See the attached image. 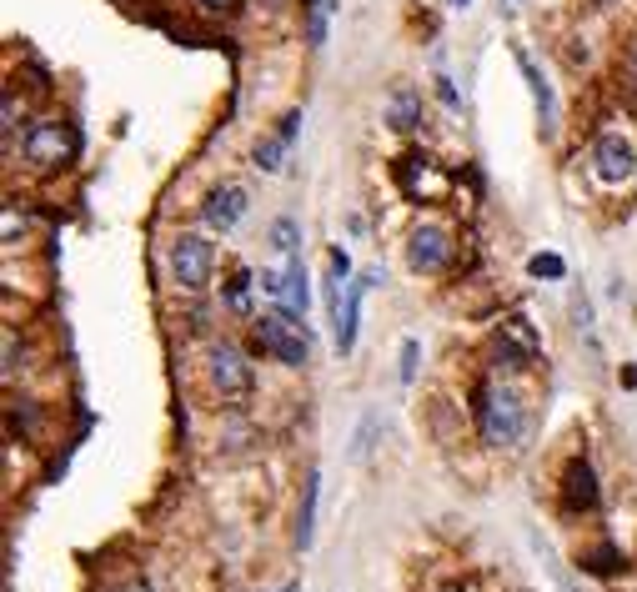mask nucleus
<instances>
[{
    "label": "nucleus",
    "mask_w": 637,
    "mask_h": 592,
    "mask_svg": "<svg viewBox=\"0 0 637 592\" xmlns=\"http://www.w3.org/2000/svg\"><path fill=\"white\" fill-rule=\"evenodd\" d=\"M537 357H542V332L522 312H507L497 322V332H492V367L502 377H522Z\"/></svg>",
    "instance_id": "obj_5"
},
{
    "label": "nucleus",
    "mask_w": 637,
    "mask_h": 592,
    "mask_svg": "<svg viewBox=\"0 0 637 592\" xmlns=\"http://www.w3.org/2000/svg\"><path fill=\"white\" fill-rule=\"evenodd\" d=\"M81 141H76V126L66 116H36L26 131H21V156L31 171H66L76 161Z\"/></svg>",
    "instance_id": "obj_3"
},
{
    "label": "nucleus",
    "mask_w": 637,
    "mask_h": 592,
    "mask_svg": "<svg viewBox=\"0 0 637 592\" xmlns=\"http://www.w3.org/2000/svg\"><path fill=\"white\" fill-rule=\"evenodd\" d=\"M251 347H256L261 357L281 362V367H306V362H311V337H306V327L291 322V317H281V312H266V317L251 322Z\"/></svg>",
    "instance_id": "obj_6"
},
{
    "label": "nucleus",
    "mask_w": 637,
    "mask_h": 592,
    "mask_svg": "<svg viewBox=\"0 0 637 592\" xmlns=\"http://www.w3.org/2000/svg\"><path fill=\"white\" fill-rule=\"evenodd\" d=\"M166 271H171V281H176L186 296H196V291H206L211 276H216V246H211L201 231H176V236H171V251H166Z\"/></svg>",
    "instance_id": "obj_4"
},
{
    "label": "nucleus",
    "mask_w": 637,
    "mask_h": 592,
    "mask_svg": "<svg viewBox=\"0 0 637 592\" xmlns=\"http://www.w3.org/2000/svg\"><path fill=\"white\" fill-rule=\"evenodd\" d=\"M527 271H532L537 281H562V276H567V261H562L557 251H537V256L527 261Z\"/></svg>",
    "instance_id": "obj_27"
},
{
    "label": "nucleus",
    "mask_w": 637,
    "mask_h": 592,
    "mask_svg": "<svg viewBox=\"0 0 637 592\" xmlns=\"http://www.w3.org/2000/svg\"><path fill=\"white\" fill-rule=\"evenodd\" d=\"M332 11H337V0H301V36H306V51H322V46H327Z\"/></svg>",
    "instance_id": "obj_18"
},
{
    "label": "nucleus",
    "mask_w": 637,
    "mask_h": 592,
    "mask_svg": "<svg viewBox=\"0 0 637 592\" xmlns=\"http://www.w3.org/2000/svg\"><path fill=\"white\" fill-rule=\"evenodd\" d=\"M327 276H337V281H352V256H347L342 246H332V256H327Z\"/></svg>",
    "instance_id": "obj_29"
},
{
    "label": "nucleus",
    "mask_w": 637,
    "mask_h": 592,
    "mask_svg": "<svg viewBox=\"0 0 637 592\" xmlns=\"http://www.w3.org/2000/svg\"><path fill=\"white\" fill-rule=\"evenodd\" d=\"M472 422L487 447H517L522 442V397L512 382H482L472 392Z\"/></svg>",
    "instance_id": "obj_1"
},
{
    "label": "nucleus",
    "mask_w": 637,
    "mask_h": 592,
    "mask_svg": "<svg viewBox=\"0 0 637 592\" xmlns=\"http://www.w3.org/2000/svg\"><path fill=\"white\" fill-rule=\"evenodd\" d=\"M116 592H151V582H146V577H131V582H126V587H116Z\"/></svg>",
    "instance_id": "obj_33"
},
{
    "label": "nucleus",
    "mask_w": 637,
    "mask_h": 592,
    "mask_svg": "<svg viewBox=\"0 0 637 592\" xmlns=\"http://www.w3.org/2000/svg\"><path fill=\"white\" fill-rule=\"evenodd\" d=\"M281 271H286V286H281V302H276L271 312H281V317H291V322H306V307H311V276H306L301 261H291V266H281Z\"/></svg>",
    "instance_id": "obj_15"
},
{
    "label": "nucleus",
    "mask_w": 637,
    "mask_h": 592,
    "mask_svg": "<svg viewBox=\"0 0 637 592\" xmlns=\"http://www.w3.org/2000/svg\"><path fill=\"white\" fill-rule=\"evenodd\" d=\"M577 567L592 572V577H617V572L627 567V557H622L617 542H597V547H582V552H577Z\"/></svg>",
    "instance_id": "obj_20"
},
{
    "label": "nucleus",
    "mask_w": 637,
    "mask_h": 592,
    "mask_svg": "<svg viewBox=\"0 0 637 592\" xmlns=\"http://www.w3.org/2000/svg\"><path fill=\"white\" fill-rule=\"evenodd\" d=\"M532 547H537V557H542V567H547V577H552V587H557V592H582V587L572 582V572H567V567L552 557V547H547L537 532H532Z\"/></svg>",
    "instance_id": "obj_24"
},
{
    "label": "nucleus",
    "mask_w": 637,
    "mask_h": 592,
    "mask_svg": "<svg viewBox=\"0 0 637 592\" xmlns=\"http://www.w3.org/2000/svg\"><path fill=\"white\" fill-rule=\"evenodd\" d=\"M587 161H592V176L602 186H612V191H622V186L637 181V141L627 131H597Z\"/></svg>",
    "instance_id": "obj_7"
},
{
    "label": "nucleus",
    "mask_w": 637,
    "mask_h": 592,
    "mask_svg": "<svg viewBox=\"0 0 637 592\" xmlns=\"http://www.w3.org/2000/svg\"><path fill=\"white\" fill-rule=\"evenodd\" d=\"M251 286H256L251 271H231V276L221 281V291H226V312H231V317H251Z\"/></svg>",
    "instance_id": "obj_22"
},
{
    "label": "nucleus",
    "mask_w": 637,
    "mask_h": 592,
    "mask_svg": "<svg viewBox=\"0 0 637 592\" xmlns=\"http://www.w3.org/2000/svg\"><path fill=\"white\" fill-rule=\"evenodd\" d=\"M512 61H517V71H522V81H527V91H532V106H537V126H542V136L552 141L557 131H562V111H557V91H552V81L542 76V66L522 51V46H512Z\"/></svg>",
    "instance_id": "obj_12"
},
{
    "label": "nucleus",
    "mask_w": 637,
    "mask_h": 592,
    "mask_svg": "<svg viewBox=\"0 0 637 592\" xmlns=\"http://www.w3.org/2000/svg\"><path fill=\"white\" fill-rule=\"evenodd\" d=\"M432 81H437V101H442V106H447V111L457 116V111H462V96H457V86H452V76H432Z\"/></svg>",
    "instance_id": "obj_28"
},
{
    "label": "nucleus",
    "mask_w": 637,
    "mask_h": 592,
    "mask_svg": "<svg viewBox=\"0 0 637 592\" xmlns=\"http://www.w3.org/2000/svg\"><path fill=\"white\" fill-rule=\"evenodd\" d=\"M502 6V16H512V11H522V0H497Z\"/></svg>",
    "instance_id": "obj_34"
},
{
    "label": "nucleus",
    "mask_w": 637,
    "mask_h": 592,
    "mask_svg": "<svg viewBox=\"0 0 637 592\" xmlns=\"http://www.w3.org/2000/svg\"><path fill=\"white\" fill-rule=\"evenodd\" d=\"M557 497H562V512L567 517H592L602 507V482H597V472H592L587 457H567L562 482H557Z\"/></svg>",
    "instance_id": "obj_10"
},
{
    "label": "nucleus",
    "mask_w": 637,
    "mask_h": 592,
    "mask_svg": "<svg viewBox=\"0 0 637 592\" xmlns=\"http://www.w3.org/2000/svg\"><path fill=\"white\" fill-rule=\"evenodd\" d=\"M382 412L372 407V412H362V422H357V432H352V462H367L372 452H377V442H382Z\"/></svg>",
    "instance_id": "obj_21"
},
{
    "label": "nucleus",
    "mask_w": 637,
    "mask_h": 592,
    "mask_svg": "<svg viewBox=\"0 0 637 592\" xmlns=\"http://www.w3.org/2000/svg\"><path fill=\"white\" fill-rule=\"evenodd\" d=\"M452 261H457V236H452V226L422 221V226L407 236V266H412L417 276H442V271H452Z\"/></svg>",
    "instance_id": "obj_8"
},
{
    "label": "nucleus",
    "mask_w": 637,
    "mask_h": 592,
    "mask_svg": "<svg viewBox=\"0 0 637 592\" xmlns=\"http://www.w3.org/2000/svg\"><path fill=\"white\" fill-rule=\"evenodd\" d=\"M422 116H427L422 91H417V86H392V96H387V121H392V131L412 136V131H422Z\"/></svg>",
    "instance_id": "obj_16"
},
{
    "label": "nucleus",
    "mask_w": 637,
    "mask_h": 592,
    "mask_svg": "<svg viewBox=\"0 0 637 592\" xmlns=\"http://www.w3.org/2000/svg\"><path fill=\"white\" fill-rule=\"evenodd\" d=\"M296 131H301V111H286V116L276 121V131L256 141V151H251V166H256V171H266V176H276V171L286 166V156H291V141H296Z\"/></svg>",
    "instance_id": "obj_14"
},
{
    "label": "nucleus",
    "mask_w": 637,
    "mask_h": 592,
    "mask_svg": "<svg viewBox=\"0 0 637 592\" xmlns=\"http://www.w3.org/2000/svg\"><path fill=\"white\" fill-rule=\"evenodd\" d=\"M16 231H26V216H16V206H6V246H16Z\"/></svg>",
    "instance_id": "obj_32"
},
{
    "label": "nucleus",
    "mask_w": 637,
    "mask_h": 592,
    "mask_svg": "<svg viewBox=\"0 0 637 592\" xmlns=\"http://www.w3.org/2000/svg\"><path fill=\"white\" fill-rule=\"evenodd\" d=\"M266 241H271L276 266L301 261V221H296V216H276V221H271V231H266Z\"/></svg>",
    "instance_id": "obj_19"
},
{
    "label": "nucleus",
    "mask_w": 637,
    "mask_h": 592,
    "mask_svg": "<svg viewBox=\"0 0 637 592\" xmlns=\"http://www.w3.org/2000/svg\"><path fill=\"white\" fill-rule=\"evenodd\" d=\"M201 377H206V392H211L216 402H226V407H241V402H251V392H256V367H251V357H246L236 342H226V337L206 342V352H201Z\"/></svg>",
    "instance_id": "obj_2"
},
{
    "label": "nucleus",
    "mask_w": 637,
    "mask_h": 592,
    "mask_svg": "<svg viewBox=\"0 0 637 592\" xmlns=\"http://www.w3.org/2000/svg\"><path fill=\"white\" fill-rule=\"evenodd\" d=\"M417 362H422V337H402V357H397V382L402 387L417 382Z\"/></svg>",
    "instance_id": "obj_25"
},
{
    "label": "nucleus",
    "mask_w": 637,
    "mask_h": 592,
    "mask_svg": "<svg viewBox=\"0 0 637 592\" xmlns=\"http://www.w3.org/2000/svg\"><path fill=\"white\" fill-rule=\"evenodd\" d=\"M397 186L407 191V201H442L447 191H452V176L442 171V161H432V156H422V151H412V156H402L397 161Z\"/></svg>",
    "instance_id": "obj_9"
},
{
    "label": "nucleus",
    "mask_w": 637,
    "mask_h": 592,
    "mask_svg": "<svg viewBox=\"0 0 637 592\" xmlns=\"http://www.w3.org/2000/svg\"><path fill=\"white\" fill-rule=\"evenodd\" d=\"M382 281V266H367L362 276H352L347 286V307H342V322H337V357H352L357 352V327H362V302L367 291Z\"/></svg>",
    "instance_id": "obj_13"
},
{
    "label": "nucleus",
    "mask_w": 637,
    "mask_h": 592,
    "mask_svg": "<svg viewBox=\"0 0 637 592\" xmlns=\"http://www.w3.org/2000/svg\"><path fill=\"white\" fill-rule=\"evenodd\" d=\"M6 422H11V432L36 437V427H41V407H36L31 397H11V402H6Z\"/></svg>",
    "instance_id": "obj_23"
},
{
    "label": "nucleus",
    "mask_w": 637,
    "mask_h": 592,
    "mask_svg": "<svg viewBox=\"0 0 637 592\" xmlns=\"http://www.w3.org/2000/svg\"><path fill=\"white\" fill-rule=\"evenodd\" d=\"M316 502H322V472H306L301 477V502H296V547L306 552L316 542Z\"/></svg>",
    "instance_id": "obj_17"
},
{
    "label": "nucleus",
    "mask_w": 637,
    "mask_h": 592,
    "mask_svg": "<svg viewBox=\"0 0 637 592\" xmlns=\"http://www.w3.org/2000/svg\"><path fill=\"white\" fill-rule=\"evenodd\" d=\"M246 211H251V191H246L241 181H221V186H211L206 201H201V221H206V231H221V236L236 231Z\"/></svg>",
    "instance_id": "obj_11"
},
{
    "label": "nucleus",
    "mask_w": 637,
    "mask_h": 592,
    "mask_svg": "<svg viewBox=\"0 0 637 592\" xmlns=\"http://www.w3.org/2000/svg\"><path fill=\"white\" fill-rule=\"evenodd\" d=\"M186 6H191L201 21H231V16L246 6V0H186Z\"/></svg>",
    "instance_id": "obj_26"
},
{
    "label": "nucleus",
    "mask_w": 637,
    "mask_h": 592,
    "mask_svg": "<svg viewBox=\"0 0 637 592\" xmlns=\"http://www.w3.org/2000/svg\"><path fill=\"white\" fill-rule=\"evenodd\" d=\"M572 317H577V332H587V337H592V302H587L582 291L572 296Z\"/></svg>",
    "instance_id": "obj_31"
},
{
    "label": "nucleus",
    "mask_w": 637,
    "mask_h": 592,
    "mask_svg": "<svg viewBox=\"0 0 637 592\" xmlns=\"http://www.w3.org/2000/svg\"><path fill=\"white\" fill-rule=\"evenodd\" d=\"M447 6H462V11H467V6H472V0H447Z\"/></svg>",
    "instance_id": "obj_35"
},
{
    "label": "nucleus",
    "mask_w": 637,
    "mask_h": 592,
    "mask_svg": "<svg viewBox=\"0 0 637 592\" xmlns=\"http://www.w3.org/2000/svg\"><path fill=\"white\" fill-rule=\"evenodd\" d=\"M21 357H26V352H16V327H6V382H16V372L26 367Z\"/></svg>",
    "instance_id": "obj_30"
}]
</instances>
